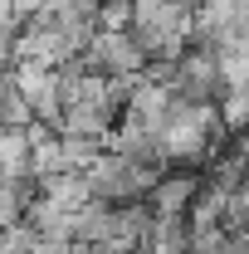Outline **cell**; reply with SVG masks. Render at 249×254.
I'll use <instances>...</instances> for the list:
<instances>
[{
  "label": "cell",
  "instance_id": "1",
  "mask_svg": "<svg viewBox=\"0 0 249 254\" xmlns=\"http://www.w3.org/2000/svg\"><path fill=\"white\" fill-rule=\"evenodd\" d=\"M200 186H205V176H200V171H161L142 200L152 205V215H186Z\"/></svg>",
  "mask_w": 249,
  "mask_h": 254
}]
</instances>
